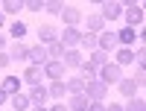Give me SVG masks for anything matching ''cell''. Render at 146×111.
<instances>
[{
	"mask_svg": "<svg viewBox=\"0 0 146 111\" xmlns=\"http://www.w3.org/2000/svg\"><path fill=\"white\" fill-rule=\"evenodd\" d=\"M96 79H100L105 88H111V85H117L120 79H123V67H117L114 61H108L105 67H100V70H96Z\"/></svg>",
	"mask_w": 146,
	"mask_h": 111,
	"instance_id": "obj_1",
	"label": "cell"
},
{
	"mask_svg": "<svg viewBox=\"0 0 146 111\" xmlns=\"http://www.w3.org/2000/svg\"><path fill=\"white\" fill-rule=\"evenodd\" d=\"M85 96H88L91 102H102L105 96H108V88L100 82V79H94V82H85V91H82Z\"/></svg>",
	"mask_w": 146,
	"mask_h": 111,
	"instance_id": "obj_2",
	"label": "cell"
},
{
	"mask_svg": "<svg viewBox=\"0 0 146 111\" xmlns=\"http://www.w3.org/2000/svg\"><path fill=\"white\" fill-rule=\"evenodd\" d=\"M27 100L32 108H47V100H50V94H47V85H32L29 94H27Z\"/></svg>",
	"mask_w": 146,
	"mask_h": 111,
	"instance_id": "obj_3",
	"label": "cell"
},
{
	"mask_svg": "<svg viewBox=\"0 0 146 111\" xmlns=\"http://www.w3.org/2000/svg\"><path fill=\"white\" fill-rule=\"evenodd\" d=\"M6 56H9L12 61H29V44H27V41H9Z\"/></svg>",
	"mask_w": 146,
	"mask_h": 111,
	"instance_id": "obj_4",
	"label": "cell"
},
{
	"mask_svg": "<svg viewBox=\"0 0 146 111\" xmlns=\"http://www.w3.org/2000/svg\"><path fill=\"white\" fill-rule=\"evenodd\" d=\"M120 15H123V3H117V0H105V3H100V18L102 21H117Z\"/></svg>",
	"mask_w": 146,
	"mask_h": 111,
	"instance_id": "obj_5",
	"label": "cell"
},
{
	"mask_svg": "<svg viewBox=\"0 0 146 111\" xmlns=\"http://www.w3.org/2000/svg\"><path fill=\"white\" fill-rule=\"evenodd\" d=\"M79 38H82L79 27H64L62 32H58V41H62L67 50H76V47H79Z\"/></svg>",
	"mask_w": 146,
	"mask_h": 111,
	"instance_id": "obj_6",
	"label": "cell"
},
{
	"mask_svg": "<svg viewBox=\"0 0 146 111\" xmlns=\"http://www.w3.org/2000/svg\"><path fill=\"white\" fill-rule=\"evenodd\" d=\"M123 15H126V23L131 29L135 27H143V6L140 3H129L126 9H123Z\"/></svg>",
	"mask_w": 146,
	"mask_h": 111,
	"instance_id": "obj_7",
	"label": "cell"
},
{
	"mask_svg": "<svg viewBox=\"0 0 146 111\" xmlns=\"http://www.w3.org/2000/svg\"><path fill=\"white\" fill-rule=\"evenodd\" d=\"M96 50H102V53L117 50V35H114L111 29H102L100 35H96Z\"/></svg>",
	"mask_w": 146,
	"mask_h": 111,
	"instance_id": "obj_8",
	"label": "cell"
},
{
	"mask_svg": "<svg viewBox=\"0 0 146 111\" xmlns=\"http://www.w3.org/2000/svg\"><path fill=\"white\" fill-rule=\"evenodd\" d=\"M41 70H44V76L50 79V82H64V64H62V61H53L50 58Z\"/></svg>",
	"mask_w": 146,
	"mask_h": 111,
	"instance_id": "obj_9",
	"label": "cell"
},
{
	"mask_svg": "<svg viewBox=\"0 0 146 111\" xmlns=\"http://www.w3.org/2000/svg\"><path fill=\"white\" fill-rule=\"evenodd\" d=\"M58 18L64 21V27H79L85 15H82V9H79V6H64V9H62V15H58Z\"/></svg>",
	"mask_w": 146,
	"mask_h": 111,
	"instance_id": "obj_10",
	"label": "cell"
},
{
	"mask_svg": "<svg viewBox=\"0 0 146 111\" xmlns=\"http://www.w3.org/2000/svg\"><path fill=\"white\" fill-rule=\"evenodd\" d=\"M47 61H50V56H47V47H44V44H32V47H29V64L44 67Z\"/></svg>",
	"mask_w": 146,
	"mask_h": 111,
	"instance_id": "obj_11",
	"label": "cell"
},
{
	"mask_svg": "<svg viewBox=\"0 0 146 111\" xmlns=\"http://www.w3.org/2000/svg\"><path fill=\"white\" fill-rule=\"evenodd\" d=\"M6 29H9V32H6V38H12V41H23V35H27V29H29V27H27L21 18H15Z\"/></svg>",
	"mask_w": 146,
	"mask_h": 111,
	"instance_id": "obj_12",
	"label": "cell"
},
{
	"mask_svg": "<svg viewBox=\"0 0 146 111\" xmlns=\"http://www.w3.org/2000/svg\"><path fill=\"white\" fill-rule=\"evenodd\" d=\"M117 47H135V38H137V29H131V27H123V29H117Z\"/></svg>",
	"mask_w": 146,
	"mask_h": 111,
	"instance_id": "obj_13",
	"label": "cell"
},
{
	"mask_svg": "<svg viewBox=\"0 0 146 111\" xmlns=\"http://www.w3.org/2000/svg\"><path fill=\"white\" fill-rule=\"evenodd\" d=\"M41 79H44V70L38 64H29L27 70H23V76H21V82H27L29 88H32V85H41Z\"/></svg>",
	"mask_w": 146,
	"mask_h": 111,
	"instance_id": "obj_14",
	"label": "cell"
},
{
	"mask_svg": "<svg viewBox=\"0 0 146 111\" xmlns=\"http://www.w3.org/2000/svg\"><path fill=\"white\" fill-rule=\"evenodd\" d=\"M56 38H58V29L53 27V23H41V27H38V44L47 47V44H53Z\"/></svg>",
	"mask_w": 146,
	"mask_h": 111,
	"instance_id": "obj_15",
	"label": "cell"
},
{
	"mask_svg": "<svg viewBox=\"0 0 146 111\" xmlns=\"http://www.w3.org/2000/svg\"><path fill=\"white\" fill-rule=\"evenodd\" d=\"M82 61H85V58H82V50H67V53L62 56L64 70H67V67H70V70H79V67H82Z\"/></svg>",
	"mask_w": 146,
	"mask_h": 111,
	"instance_id": "obj_16",
	"label": "cell"
},
{
	"mask_svg": "<svg viewBox=\"0 0 146 111\" xmlns=\"http://www.w3.org/2000/svg\"><path fill=\"white\" fill-rule=\"evenodd\" d=\"M21 85H23V82H21V76H15V73H6L3 82H0V88H3V91L12 96V94H21Z\"/></svg>",
	"mask_w": 146,
	"mask_h": 111,
	"instance_id": "obj_17",
	"label": "cell"
},
{
	"mask_svg": "<svg viewBox=\"0 0 146 111\" xmlns=\"http://www.w3.org/2000/svg\"><path fill=\"white\" fill-rule=\"evenodd\" d=\"M91 100L85 94H70V100H67V111H88Z\"/></svg>",
	"mask_w": 146,
	"mask_h": 111,
	"instance_id": "obj_18",
	"label": "cell"
},
{
	"mask_svg": "<svg viewBox=\"0 0 146 111\" xmlns=\"http://www.w3.org/2000/svg\"><path fill=\"white\" fill-rule=\"evenodd\" d=\"M117 67H126V64H135V47H120L117 58H114Z\"/></svg>",
	"mask_w": 146,
	"mask_h": 111,
	"instance_id": "obj_19",
	"label": "cell"
},
{
	"mask_svg": "<svg viewBox=\"0 0 146 111\" xmlns=\"http://www.w3.org/2000/svg\"><path fill=\"white\" fill-rule=\"evenodd\" d=\"M117 88H120V94H123V96H129V100H131V96H137L140 85H135V79H120Z\"/></svg>",
	"mask_w": 146,
	"mask_h": 111,
	"instance_id": "obj_20",
	"label": "cell"
},
{
	"mask_svg": "<svg viewBox=\"0 0 146 111\" xmlns=\"http://www.w3.org/2000/svg\"><path fill=\"white\" fill-rule=\"evenodd\" d=\"M82 21L88 23V32H91V35H100V32L105 29V21H102L100 15H88V18H82Z\"/></svg>",
	"mask_w": 146,
	"mask_h": 111,
	"instance_id": "obj_21",
	"label": "cell"
},
{
	"mask_svg": "<svg viewBox=\"0 0 146 111\" xmlns=\"http://www.w3.org/2000/svg\"><path fill=\"white\" fill-rule=\"evenodd\" d=\"M108 61H111V58H108V53H102V50H94V53L88 56V64H91L94 70H100V67H105Z\"/></svg>",
	"mask_w": 146,
	"mask_h": 111,
	"instance_id": "obj_22",
	"label": "cell"
},
{
	"mask_svg": "<svg viewBox=\"0 0 146 111\" xmlns=\"http://www.w3.org/2000/svg\"><path fill=\"white\" fill-rule=\"evenodd\" d=\"M64 53H67V47L58 41V38H56L53 44H47V56H50L53 61H62V56H64Z\"/></svg>",
	"mask_w": 146,
	"mask_h": 111,
	"instance_id": "obj_23",
	"label": "cell"
},
{
	"mask_svg": "<svg viewBox=\"0 0 146 111\" xmlns=\"http://www.w3.org/2000/svg\"><path fill=\"white\" fill-rule=\"evenodd\" d=\"M9 102H12V111H29V100H27V94H12L9 96Z\"/></svg>",
	"mask_w": 146,
	"mask_h": 111,
	"instance_id": "obj_24",
	"label": "cell"
},
{
	"mask_svg": "<svg viewBox=\"0 0 146 111\" xmlns=\"http://www.w3.org/2000/svg\"><path fill=\"white\" fill-rule=\"evenodd\" d=\"M47 94H50V96H56V100L62 102L64 96H67V88H64V82H50V85H47Z\"/></svg>",
	"mask_w": 146,
	"mask_h": 111,
	"instance_id": "obj_25",
	"label": "cell"
},
{
	"mask_svg": "<svg viewBox=\"0 0 146 111\" xmlns=\"http://www.w3.org/2000/svg\"><path fill=\"white\" fill-rule=\"evenodd\" d=\"M76 50H88V53H94V50H96V35L82 32V38H79V47H76Z\"/></svg>",
	"mask_w": 146,
	"mask_h": 111,
	"instance_id": "obj_26",
	"label": "cell"
},
{
	"mask_svg": "<svg viewBox=\"0 0 146 111\" xmlns=\"http://www.w3.org/2000/svg\"><path fill=\"white\" fill-rule=\"evenodd\" d=\"M64 88H67V94H82L85 82H82V76H70V79H64Z\"/></svg>",
	"mask_w": 146,
	"mask_h": 111,
	"instance_id": "obj_27",
	"label": "cell"
},
{
	"mask_svg": "<svg viewBox=\"0 0 146 111\" xmlns=\"http://www.w3.org/2000/svg\"><path fill=\"white\" fill-rule=\"evenodd\" d=\"M21 9H23V3H21V0H6V3L0 6V12H3L6 18H9V15H21Z\"/></svg>",
	"mask_w": 146,
	"mask_h": 111,
	"instance_id": "obj_28",
	"label": "cell"
},
{
	"mask_svg": "<svg viewBox=\"0 0 146 111\" xmlns=\"http://www.w3.org/2000/svg\"><path fill=\"white\" fill-rule=\"evenodd\" d=\"M123 111H146V102H143V96H131V100L123 105Z\"/></svg>",
	"mask_w": 146,
	"mask_h": 111,
	"instance_id": "obj_29",
	"label": "cell"
},
{
	"mask_svg": "<svg viewBox=\"0 0 146 111\" xmlns=\"http://www.w3.org/2000/svg\"><path fill=\"white\" fill-rule=\"evenodd\" d=\"M79 70H82V73H79V76H82V82H94V79H96V70L88 64V61H82V67H79Z\"/></svg>",
	"mask_w": 146,
	"mask_h": 111,
	"instance_id": "obj_30",
	"label": "cell"
},
{
	"mask_svg": "<svg viewBox=\"0 0 146 111\" xmlns=\"http://www.w3.org/2000/svg\"><path fill=\"white\" fill-rule=\"evenodd\" d=\"M62 3H58V0H50V3H44V12H47V15H62Z\"/></svg>",
	"mask_w": 146,
	"mask_h": 111,
	"instance_id": "obj_31",
	"label": "cell"
},
{
	"mask_svg": "<svg viewBox=\"0 0 146 111\" xmlns=\"http://www.w3.org/2000/svg\"><path fill=\"white\" fill-rule=\"evenodd\" d=\"M23 9H29V12H35V15H41V12H44V3H41V0H27V3H23Z\"/></svg>",
	"mask_w": 146,
	"mask_h": 111,
	"instance_id": "obj_32",
	"label": "cell"
},
{
	"mask_svg": "<svg viewBox=\"0 0 146 111\" xmlns=\"http://www.w3.org/2000/svg\"><path fill=\"white\" fill-rule=\"evenodd\" d=\"M9 64H12V58H9V56H6V53H0V70H6V67H9Z\"/></svg>",
	"mask_w": 146,
	"mask_h": 111,
	"instance_id": "obj_33",
	"label": "cell"
},
{
	"mask_svg": "<svg viewBox=\"0 0 146 111\" xmlns=\"http://www.w3.org/2000/svg\"><path fill=\"white\" fill-rule=\"evenodd\" d=\"M6 47H9V38H6V32H0V53H6Z\"/></svg>",
	"mask_w": 146,
	"mask_h": 111,
	"instance_id": "obj_34",
	"label": "cell"
},
{
	"mask_svg": "<svg viewBox=\"0 0 146 111\" xmlns=\"http://www.w3.org/2000/svg\"><path fill=\"white\" fill-rule=\"evenodd\" d=\"M88 111H105V102H91Z\"/></svg>",
	"mask_w": 146,
	"mask_h": 111,
	"instance_id": "obj_35",
	"label": "cell"
},
{
	"mask_svg": "<svg viewBox=\"0 0 146 111\" xmlns=\"http://www.w3.org/2000/svg\"><path fill=\"white\" fill-rule=\"evenodd\" d=\"M47 111H67V105H64V102H56V105H50Z\"/></svg>",
	"mask_w": 146,
	"mask_h": 111,
	"instance_id": "obj_36",
	"label": "cell"
},
{
	"mask_svg": "<svg viewBox=\"0 0 146 111\" xmlns=\"http://www.w3.org/2000/svg\"><path fill=\"white\" fill-rule=\"evenodd\" d=\"M105 111H123V105H117V102H111V105H105Z\"/></svg>",
	"mask_w": 146,
	"mask_h": 111,
	"instance_id": "obj_37",
	"label": "cell"
},
{
	"mask_svg": "<svg viewBox=\"0 0 146 111\" xmlns=\"http://www.w3.org/2000/svg\"><path fill=\"white\" fill-rule=\"evenodd\" d=\"M6 100H9V94H6V91H3V88H0V105H3V102H6Z\"/></svg>",
	"mask_w": 146,
	"mask_h": 111,
	"instance_id": "obj_38",
	"label": "cell"
},
{
	"mask_svg": "<svg viewBox=\"0 0 146 111\" xmlns=\"http://www.w3.org/2000/svg\"><path fill=\"white\" fill-rule=\"evenodd\" d=\"M3 27H6V15L0 12V32H3Z\"/></svg>",
	"mask_w": 146,
	"mask_h": 111,
	"instance_id": "obj_39",
	"label": "cell"
},
{
	"mask_svg": "<svg viewBox=\"0 0 146 111\" xmlns=\"http://www.w3.org/2000/svg\"><path fill=\"white\" fill-rule=\"evenodd\" d=\"M29 111H47V108H29Z\"/></svg>",
	"mask_w": 146,
	"mask_h": 111,
	"instance_id": "obj_40",
	"label": "cell"
}]
</instances>
